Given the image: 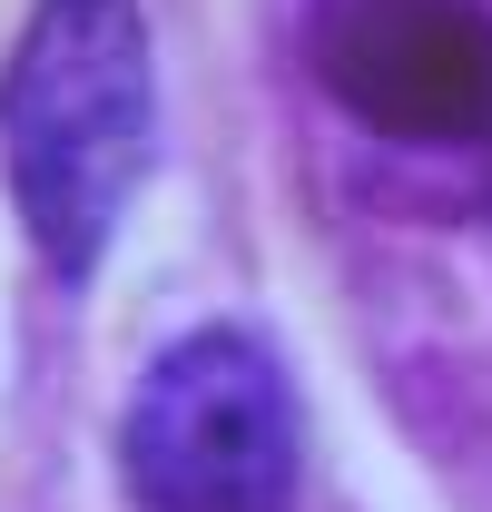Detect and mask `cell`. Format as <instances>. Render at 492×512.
<instances>
[{
	"label": "cell",
	"mask_w": 492,
	"mask_h": 512,
	"mask_svg": "<svg viewBox=\"0 0 492 512\" xmlns=\"http://www.w3.org/2000/svg\"><path fill=\"white\" fill-rule=\"evenodd\" d=\"M158 158V30L138 0H40L0 69V178L50 256L89 276Z\"/></svg>",
	"instance_id": "6da1fadb"
},
{
	"label": "cell",
	"mask_w": 492,
	"mask_h": 512,
	"mask_svg": "<svg viewBox=\"0 0 492 512\" xmlns=\"http://www.w3.org/2000/svg\"><path fill=\"white\" fill-rule=\"evenodd\" d=\"M315 79L394 148H492V0H315Z\"/></svg>",
	"instance_id": "3957f363"
},
{
	"label": "cell",
	"mask_w": 492,
	"mask_h": 512,
	"mask_svg": "<svg viewBox=\"0 0 492 512\" xmlns=\"http://www.w3.org/2000/svg\"><path fill=\"white\" fill-rule=\"evenodd\" d=\"M138 512H296V384L266 335H178L119 424Z\"/></svg>",
	"instance_id": "7a4b0ae2"
}]
</instances>
